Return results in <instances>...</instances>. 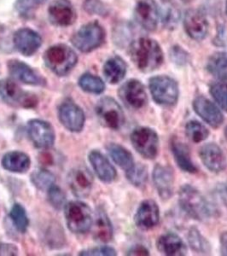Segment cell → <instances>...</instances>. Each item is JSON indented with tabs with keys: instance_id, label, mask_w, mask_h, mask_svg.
Returning <instances> with one entry per match:
<instances>
[{
	"instance_id": "7dc6e473",
	"label": "cell",
	"mask_w": 227,
	"mask_h": 256,
	"mask_svg": "<svg viewBox=\"0 0 227 256\" xmlns=\"http://www.w3.org/2000/svg\"><path fill=\"white\" fill-rule=\"evenodd\" d=\"M224 137H226V140L227 141V126L226 128V129H224Z\"/></svg>"
},
{
	"instance_id": "681fc988",
	"label": "cell",
	"mask_w": 227,
	"mask_h": 256,
	"mask_svg": "<svg viewBox=\"0 0 227 256\" xmlns=\"http://www.w3.org/2000/svg\"><path fill=\"white\" fill-rule=\"evenodd\" d=\"M182 1H184V2H186H186H190V1H192V0H182Z\"/></svg>"
},
{
	"instance_id": "836d02e7",
	"label": "cell",
	"mask_w": 227,
	"mask_h": 256,
	"mask_svg": "<svg viewBox=\"0 0 227 256\" xmlns=\"http://www.w3.org/2000/svg\"><path fill=\"white\" fill-rule=\"evenodd\" d=\"M44 240L46 245L52 250H59L64 247L66 244V238H65L64 232L62 230L60 224H50L47 228Z\"/></svg>"
},
{
	"instance_id": "f1b7e54d",
	"label": "cell",
	"mask_w": 227,
	"mask_h": 256,
	"mask_svg": "<svg viewBox=\"0 0 227 256\" xmlns=\"http://www.w3.org/2000/svg\"><path fill=\"white\" fill-rule=\"evenodd\" d=\"M107 150L114 162L123 169L125 172H128L135 165L132 154L122 146L118 144H108L107 146Z\"/></svg>"
},
{
	"instance_id": "ab89813d",
	"label": "cell",
	"mask_w": 227,
	"mask_h": 256,
	"mask_svg": "<svg viewBox=\"0 0 227 256\" xmlns=\"http://www.w3.org/2000/svg\"><path fill=\"white\" fill-rule=\"evenodd\" d=\"M48 193V201L50 204L55 210H61L66 205V195L64 190L54 184L50 189L47 192Z\"/></svg>"
},
{
	"instance_id": "9a60e30c",
	"label": "cell",
	"mask_w": 227,
	"mask_h": 256,
	"mask_svg": "<svg viewBox=\"0 0 227 256\" xmlns=\"http://www.w3.org/2000/svg\"><path fill=\"white\" fill-rule=\"evenodd\" d=\"M192 106L196 113L212 128H218L224 122V116L220 110L207 98H196Z\"/></svg>"
},
{
	"instance_id": "44dd1931",
	"label": "cell",
	"mask_w": 227,
	"mask_h": 256,
	"mask_svg": "<svg viewBox=\"0 0 227 256\" xmlns=\"http://www.w3.org/2000/svg\"><path fill=\"white\" fill-rule=\"evenodd\" d=\"M184 30L190 38L202 40L207 36L208 24L205 16L196 10H189L184 20Z\"/></svg>"
},
{
	"instance_id": "6da1fadb",
	"label": "cell",
	"mask_w": 227,
	"mask_h": 256,
	"mask_svg": "<svg viewBox=\"0 0 227 256\" xmlns=\"http://www.w3.org/2000/svg\"><path fill=\"white\" fill-rule=\"evenodd\" d=\"M129 53L135 66L143 73L158 70L163 62V53L156 41L140 38L130 46Z\"/></svg>"
},
{
	"instance_id": "603a6c76",
	"label": "cell",
	"mask_w": 227,
	"mask_h": 256,
	"mask_svg": "<svg viewBox=\"0 0 227 256\" xmlns=\"http://www.w3.org/2000/svg\"><path fill=\"white\" fill-rule=\"evenodd\" d=\"M88 159L96 176L104 183L110 184L116 180L117 172L110 160L98 150H92Z\"/></svg>"
},
{
	"instance_id": "277c9868",
	"label": "cell",
	"mask_w": 227,
	"mask_h": 256,
	"mask_svg": "<svg viewBox=\"0 0 227 256\" xmlns=\"http://www.w3.org/2000/svg\"><path fill=\"white\" fill-rule=\"evenodd\" d=\"M66 224L70 232L84 234L92 229L94 214L88 204L82 201H71L64 207Z\"/></svg>"
},
{
	"instance_id": "bcb514c9",
	"label": "cell",
	"mask_w": 227,
	"mask_h": 256,
	"mask_svg": "<svg viewBox=\"0 0 227 256\" xmlns=\"http://www.w3.org/2000/svg\"><path fill=\"white\" fill-rule=\"evenodd\" d=\"M220 242V252L222 256H227V232L222 233Z\"/></svg>"
},
{
	"instance_id": "cb8c5ba5",
	"label": "cell",
	"mask_w": 227,
	"mask_h": 256,
	"mask_svg": "<svg viewBox=\"0 0 227 256\" xmlns=\"http://www.w3.org/2000/svg\"><path fill=\"white\" fill-rule=\"evenodd\" d=\"M170 150L174 158L175 162L183 172L188 174H196L198 169L192 160L190 148L186 144L174 137L170 141Z\"/></svg>"
},
{
	"instance_id": "5bb4252c",
	"label": "cell",
	"mask_w": 227,
	"mask_h": 256,
	"mask_svg": "<svg viewBox=\"0 0 227 256\" xmlns=\"http://www.w3.org/2000/svg\"><path fill=\"white\" fill-rule=\"evenodd\" d=\"M8 70L14 79L24 84L37 86H44L46 84L44 77L24 62L10 60L8 62Z\"/></svg>"
},
{
	"instance_id": "4316f807",
	"label": "cell",
	"mask_w": 227,
	"mask_h": 256,
	"mask_svg": "<svg viewBox=\"0 0 227 256\" xmlns=\"http://www.w3.org/2000/svg\"><path fill=\"white\" fill-rule=\"evenodd\" d=\"M94 240L100 242H108L113 238V226L108 214L102 208L96 210L95 220L92 224Z\"/></svg>"
},
{
	"instance_id": "d4e9b609",
	"label": "cell",
	"mask_w": 227,
	"mask_h": 256,
	"mask_svg": "<svg viewBox=\"0 0 227 256\" xmlns=\"http://www.w3.org/2000/svg\"><path fill=\"white\" fill-rule=\"evenodd\" d=\"M156 248L164 256H186L187 252L184 242L174 232L164 233L159 236L156 241Z\"/></svg>"
},
{
	"instance_id": "7402d4cb",
	"label": "cell",
	"mask_w": 227,
	"mask_h": 256,
	"mask_svg": "<svg viewBox=\"0 0 227 256\" xmlns=\"http://www.w3.org/2000/svg\"><path fill=\"white\" fill-rule=\"evenodd\" d=\"M14 44L19 52L26 56L34 55L42 44V38L38 32L30 28H22L14 35Z\"/></svg>"
},
{
	"instance_id": "b9f144b4",
	"label": "cell",
	"mask_w": 227,
	"mask_h": 256,
	"mask_svg": "<svg viewBox=\"0 0 227 256\" xmlns=\"http://www.w3.org/2000/svg\"><path fill=\"white\" fill-rule=\"evenodd\" d=\"M84 8L90 14L105 15L107 13V10L98 0H86L84 4Z\"/></svg>"
},
{
	"instance_id": "7bdbcfd3",
	"label": "cell",
	"mask_w": 227,
	"mask_h": 256,
	"mask_svg": "<svg viewBox=\"0 0 227 256\" xmlns=\"http://www.w3.org/2000/svg\"><path fill=\"white\" fill-rule=\"evenodd\" d=\"M171 58L172 61L178 65H184L188 61V55L186 52H184L183 50L181 49L180 47L172 49Z\"/></svg>"
},
{
	"instance_id": "9c48e42d",
	"label": "cell",
	"mask_w": 227,
	"mask_h": 256,
	"mask_svg": "<svg viewBox=\"0 0 227 256\" xmlns=\"http://www.w3.org/2000/svg\"><path fill=\"white\" fill-rule=\"evenodd\" d=\"M104 30L98 22H92L80 28L72 37L74 46L82 52L88 53L96 49L104 43Z\"/></svg>"
},
{
	"instance_id": "7a4b0ae2",
	"label": "cell",
	"mask_w": 227,
	"mask_h": 256,
	"mask_svg": "<svg viewBox=\"0 0 227 256\" xmlns=\"http://www.w3.org/2000/svg\"><path fill=\"white\" fill-rule=\"evenodd\" d=\"M178 204L187 216L198 222H205L212 216V210L207 199L190 184L181 187L178 192Z\"/></svg>"
},
{
	"instance_id": "ffe728a7",
	"label": "cell",
	"mask_w": 227,
	"mask_h": 256,
	"mask_svg": "<svg viewBox=\"0 0 227 256\" xmlns=\"http://www.w3.org/2000/svg\"><path fill=\"white\" fill-rule=\"evenodd\" d=\"M135 18L148 31L156 28L159 19V8L154 0H140L135 7Z\"/></svg>"
},
{
	"instance_id": "e0dca14e",
	"label": "cell",
	"mask_w": 227,
	"mask_h": 256,
	"mask_svg": "<svg viewBox=\"0 0 227 256\" xmlns=\"http://www.w3.org/2000/svg\"><path fill=\"white\" fill-rule=\"evenodd\" d=\"M199 156L202 162L210 172L218 174L224 171L226 168V156L217 144L208 143L202 146L199 150Z\"/></svg>"
},
{
	"instance_id": "2e32d148",
	"label": "cell",
	"mask_w": 227,
	"mask_h": 256,
	"mask_svg": "<svg viewBox=\"0 0 227 256\" xmlns=\"http://www.w3.org/2000/svg\"><path fill=\"white\" fill-rule=\"evenodd\" d=\"M152 178L160 198L164 201L170 199L172 196L174 184V172L172 168L156 164L153 170Z\"/></svg>"
},
{
	"instance_id": "8fae6325",
	"label": "cell",
	"mask_w": 227,
	"mask_h": 256,
	"mask_svg": "<svg viewBox=\"0 0 227 256\" xmlns=\"http://www.w3.org/2000/svg\"><path fill=\"white\" fill-rule=\"evenodd\" d=\"M58 120L62 125L71 132H80L84 128L86 116L79 105L70 100L62 102L58 110Z\"/></svg>"
},
{
	"instance_id": "4fadbf2b",
	"label": "cell",
	"mask_w": 227,
	"mask_h": 256,
	"mask_svg": "<svg viewBox=\"0 0 227 256\" xmlns=\"http://www.w3.org/2000/svg\"><path fill=\"white\" fill-rule=\"evenodd\" d=\"M68 184L74 195L78 198H88L94 186V176L84 166L72 169L67 178Z\"/></svg>"
},
{
	"instance_id": "5b68a950",
	"label": "cell",
	"mask_w": 227,
	"mask_h": 256,
	"mask_svg": "<svg viewBox=\"0 0 227 256\" xmlns=\"http://www.w3.org/2000/svg\"><path fill=\"white\" fill-rule=\"evenodd\" d=\"M150 90L154 102L164 107H172L180 96L178 83L166 76L152 77L148 82Z\"/></svg>"
},
{
	"instance_id": "f546056e",
	"label": "cell",
	"mask_w": 227,
	"mask_h": 256,
	"mask_svg": "<svg viewBox=\"0 0 227 256\" xmlns=\"http://www.w3.org/2000/svg\"><path fill=\"white\" fill-rule=\"evenodd\" d=\"M159 16L162 18L163 26L172 30L177 26L178 20L180 18V12L177 6L170 0H162Z\"/></svg>"
},
{
	"instance_id": "8992f818",
	"label": "cell",
	"mask_w": 227,
	"mask_h": 256,
	"mask_svg": "<svg viewBox=\"0 0 227 256\" xmlns=\"http://www.w3.org/2000/svg\"><path fill=\"white\" fill-rule=\"evenodd\" d=\"M0 96L4 102L14 108H34L38 102L35 94L22 90L10 79L0 80Z\"/></svg>"
},
{
	"instance_id": "e575fe53",
	"label": "cell",
	"mask_w": 227,
	"mask_h": 256,
	"mask_svg": "<svg viewBox=\"0 0 227 256\" xmlns=\"http://www.w3.org/2000/svg\"><path fill=\"white\" fill-rule=\"evenodd\" d=\"M80 88L88 94H102L105 90L104 82L98 76L84 74L80 77L78 82Z\"/></svg>"
},
{
	"instance_id": "484cf974",
	"label": "cell",
	"mask_w": 227,
	"mask_h": 256,
	"mask_svg": "<svg viewBox=\"0 0 227 256\" xmlns=\"http://www.w3.org/2000/svg\"><path fill=\"white\" fill-rule=\"evenodd\" d=\"M3 168L14 174H24L28 171L31 166L30 156L22 152H7L1 160Z\"/></svg>"
},
{
	"instance_id": "1f68e13d",
	"label": "cell",
	"mask_w": 227,
	"mask_h": 256,
	"mask_svg": "<svg viewBox=\"0 0 227 256\" xmlns=\"http://www.w3.org/2000/svg\"><path fill=\"white\" fill-rule=\"evenodd\" d=\"M187 240L189 242L190 247L192 248L196 253L208 254L211 253V244L205 236L202 234L196 227H192L188 232Z\"/></svg>"
},
{
	"instance_id": "d6986e66",
	"label": "cell",
	"mask_w": 227,
	"mask_h": 256,
	"mask_svg": "<svg viewBox=\"0 0 227 256\" xmlns=\"http://www.w3.org/2000/svg\"><path fill=\"white\" fill-rule=\"evenodd\" d=\"M49 19L56 26H67L76 20V10L70 0H54L48 9Z\"/></svg>"
},
{
	"instance_id": "83f0119b",
	"label": "cell",
	"mask_w": 227,
	"mask_h": 256,
	"mask_svg": "<svg viewBox=\"0 0 227 256\" xmlns=\"http://www.w3.org/2000/svg\"><path fill=\"white\" fill-rule=\"evenodd\" d=\"M126 68V64L122 58L120 56H114L105 62L102 73L108 83L117 84L125 78Z\"/></svg>"
},
{
	"instance_id": "c3c4849f",
	"label": "cell",
	"mask_w": 227,
	"mask_h": 256,
	"mask_svg": "<svg viewBox=\"0 0 227 256\" xmlns=\"http://www.w3.org/2000/svg\"><path fill=\"white\" fill-rule=\"evenodd\" d=\"M224 192H226V193L227 194V181L226 183V184H224Z\"/></svg>"
},
{
	"instance_id": "f35d334b",
	"label": "cell",
	"mask_w": 227,
	"mask_h": 256,
	"mask_svg": "<svg viewBox=\"0 0 227 256\" xmlns=\"http://www.w3.org/2000/svg\"><path fill=\"white\" fill-rule=\"evenodd\" d=\"M210 92L217 104L227 112V83L216 82L210 86Z\"/></svg>"
},
{
	"instance_id": "f6af8a7d",
	"label": "cell",
	"mask_w": 227,
	"mask_h": 256,
	"mask_svg": "<svg viewBox=\"0 0 227 256\" xmlns=\"http://www.w3.org/2000/svg\"><path fill=\"white\" fill-rule=\"evenodd\" d=\"M128 256H148L150 252L144 245H134L130 248V250L126 253Z\"/></svg>"
},
{
	"instance_id": "ee69618b",
	"label": "cell",
	"mask_w": 227,
	"mask_h": 256,
	"mask_svg": "<svg viewBox=\"0 0 227 256\" xmlns=\"http://www.w3.org/2000/svg\"><path fill=\"white\" fill-rule=\"evenodd\" d=\"M18 254V248L12 244L0 242V256H15Z\"/></svg>"
},
{
	"instance_id": "816d5d0a",
	"label": "cell",
	"mask_w": 227,
	"mask_h": 256,
	"mask_svg": "<svg viewBox=\"0 0 227 256\" xmlns=\"http://www.w3.org/2000/svg\"><path fill=\"white\" fill-rule=\"evenodd\" d=\"M226 13H227V2H226Z\"/></svg>"
},
{
	"instance_id": "3957f363",
	"label": "cell",
	"mask_w": 227,
	"mask_h": 256,
	"mask_svg": "<svg viewBox=\"0 0 227 256\" xmlns=\"http://www.w3.org/2000/svg\"><path fill=\"white\" fill-rule=\"evenodd\" d=\"M44 64L56 76H65L76 67L78 62L76 53L65 44L50 47L44 52Z\"/></svg>"
},
{
	"instance_id": "60d3db41",
	"label": "cell",
	"mask_w": 227,
	"mask_h": 256,
	"mask_svg": "<svg viewBox=\"0 0 227 256\" xmlns=\"http://www.w3.org/2000/svg\"><path fill=\"white\" fill-rule=\"evenodd\" d=\"M80 256H116V250L110 246H100L92 248L80 252Z\"/></svg>"
},
{
	"instance_id": "f907efd6",
	"label": "cell",
	"mask_w": 227,
	"mask_h": 256,
	"mask_svg": "<svg viewBox=\"0 0 227 256\" xmlns=\"http://www.w3.org/2000/svg\"><path fill=\"white\" fill-rule=\"evenodd\" d=\"M37 1H44V0H37Z\"/></svg>"
},
{
	"instance_id": "7c38bea8",
	"label": "cell",
	"mask_w": 227,
	"mask_h": 256,
	"mask_svg": "<svg viewBox=\"0 0 227 256\" xmlns=\"http://www.w3.org/2000/svg\"><path fill=\"white\" fill-rule=\"evenodd\" d=\"M119 96L124 104L132 110H140L148 102L146 88L138 80H129L120 88Z\"/></svg>"
},
{
	"instance_id": "d6a6232c",
	"label": "cell",
	"mask_w": 227,
	"mask_h": 256,
	"mask_svg": "<svg viewBox=\"0 0 227 256\" xmlns=\"http://www.w3.org/2000/svg\"><path fill=\"white\" fill-rule=\"evenodd\" d=\"M30 180L36 189L40 192H48L55 184L56 177L47 169L38 168L31 174Z\"/></svg>"
},
{
	"instance_id": "52a82bcc",
	"label": "cell",
	"mask_w": 227,
	"mask_h": 256,
	"mask_svg": "<svg viewBox=\"0 0 227 256\" xmlns=\"http://www.w3.org/2000/svg\"><path fill=\"white\" fill-rule=\"evenodd\" d=\"M95 112L100 124L111 130H119L125 123V114L120 105L110 96L100 99Z\"/></svg>"
},
{
	"instance_id": "74e56055",
	"label": "cell",
	"mask_w": 227,
	"mask_h": 256,
	"mask_svg": "<svg viewBox=\"0 0 227 256\" xmlns=\"http://www.w3.org/2000/svg\"><path fill=\"white\" fill-rule=\"evenodd\" d=\"M126 176L134 186L142 188L146 186L148 180L147 168L141 163H135V165L130 170L126 172Z\"/></svg>"
},
{
	"instance_id": "ba28073f",
	"label": "cell",
	"mask_w": 227,
	"mask_h": 256,
	"mask_svg": "<svg viewBox=\"0 0 227 256\" xmlns=\"http://www.w3.org/2000/svg\"><path fill=\"white\" fill-rule=\"evenodd\" d=\"M132 144L138 154L148 160H153L159 152V137L152 128L140 126L131 134Z\"/></svg>"
},
{
	"instance_id": "ac0fdd59",
	"label": "cell",
	"mask_w": 227,
	"mask_h": 256,
	"mask_svg": "<svg viewBox=\"0 0 227 256\" xmlns=\"http://www.w3.org/2000/svg\"><path fill=\"white\" fill-rule=\"evenodd\" d=\"M160 222V208L152 199H147L140 204L134 216V222L142 230H150Z\"/></svg>"
},
{
	"instance_id": "d590c367",
	"label": "cell",
	"mask_w": 227,
	"mask_h": 256,
	"mask_svg": "<svg viewBox=\"0 0 227 256\" xmlns=\"http://www.w3.org/2000/svg\"><path fill=\"white\" fill-rule=\"evenodd\" d=\"M10 218L19 232H26L30 226V218L22 205L14 204L10 211Z\"/></svg>"
},
{
	"instance_id": "30bf717a",
	"label": "cell",
	"mask_w": 227,
	"mask_h": 256,
	"mask_svg": "<svg viewBox=\"0 0 227 256\" xmlns=\"http://www.w3.org/2000/svg\"><path fill=\"white\" fill-rule=\"evenodd\" d=\"M26 132L34 146L38 148L47 150L55 144V130L52 124L40 119L30 120Z\"/></svg>"
},
{
	"instance_id": "8d00e7d4",
	"label": "cell",
	"mask_w": 227,
	"mask_h": 256,
	"mask_svg": "<svg viewBox=\"0 0 227 256\" xmlns=\"http://www.w3.org/2000/svg\"><path fill=\"white\" fill-rule=\"evenodd\" d=\"M186 134L193 143L198 144L207 140L210 131L198 120H190L186 125Z\"/></svg>"
},
{
	"instance_id": "4dcf8cb0",
	"label": "cell",
	"mask_w": 227,
	"mask_h": 256,
	"mask_svg": "<svg viewBox=\"0 0 227 256\" xmlns=\"http://www.w3.org/2000/svg\"><path fill=\"white\" fill-rule=\"evenodd\" d=\"M207 70L212 76L222 80H227V53L216 52L210 56Z\"/></svg>"
}]
</instances>
